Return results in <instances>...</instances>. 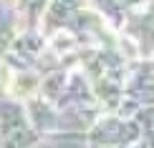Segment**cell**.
Masks as SVG:
<instances>
[{
	"mask_svg": "<svg viewBox=\"0 0 154 148\" xmlns=\"http://www.w3.org/2000/svg\"><path fill=\"white\" fill-rule=\"evenodd\" d=\"M38 91V78L35 75H15V80L10 83V93L18 98H28Z\"/></svg>",
	"mask_w": 154,
	"mask_h": 148,
	"instance_id": "obj_1",
	"label": "cell"
}]
</instances>
